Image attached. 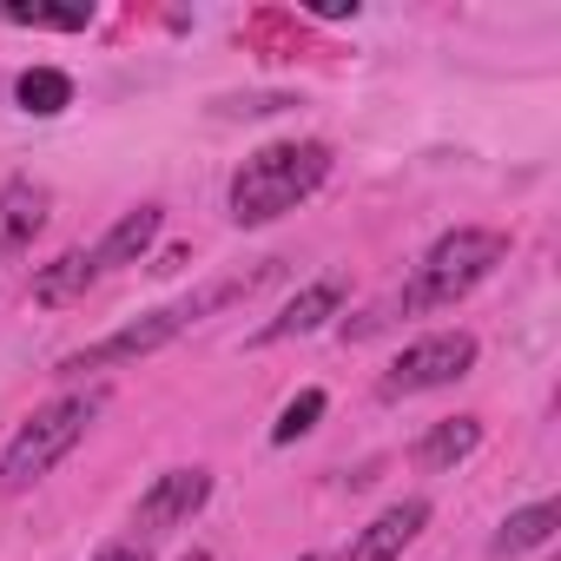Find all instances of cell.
Returning <instances> with one entry per match:
<instances>
[{
    "label": "cell",
    "mask_w": 561,
    "mask_h": 561,
    "mask_svg": "<svg viewBox=\"0 0 561 561\" xmlns=\"http://www.w3.org/2000/svg\"><path fill=\"white\" fill-rule=\"evenodd\" d=\"M423 522H430V502H423V495L390 502V508H383V515H377L357 541H351V554H344V561H397V554L423 535Z\"/></svg>",
    "instance_id": "obj_7"
},
{
    "label": "cell",
    "mask_w": 561,
    "mask_h": 561,
    "mask_svg": "<svg viewBox=\"0 0 561 561\" xmlns=\"http://www.w3.org/2000/svg\"><path fill=\"white\" fill-rule=\"evenodd\" d=\"M47 185H34V179H8L0 185V251H21V244H34L41 238V225H47Z\"/></svg>",
    "instance_id": "obj_10"
},
{
    "label": "cell",
    "mask_w": 561,
    "mask_h": 561,
    "mask_svg": "<svg viewBox=\"0 0 561 561\" xmlns=\"http://www.w3.org/2000/svg\"><path fill=\"white\" fill-rule=\"evenodd\" d=\"M185 324H192V318H185V305H172V311H146L139 324H126V331H113V337H100V344H87V351L60 357V377H87V370L139 364V357H152L159 344H172V337H179Z\"/></svg>",
    "instance_id": "obj_5"
},
{
    "label": "cell",
    "mask_w": 561,
    "mask_h": 561,
    "mask_svg": "<svg viewBox=\"0 0 561 561\" xmlns=\"http://www.w3.org/2000/svg\"><path fill=\"white\" fill-rule=\"evenodd\" d=\"M0 21H8V27H41V34H87V27H93V8H87V0H73V8L8 0V8H0Z\"/></svg>",
    "instance_id": "obj_15"
},
{
    "label": "cell",
    "mask_w": 561,
    "mask_h": 561,
    "mask_svg": "<svg viewBox=\"0 0 561 561\" xmlns=\"http://www.w3.org/2000/svg\"><path fill=\"white\" fill-rule=\"evenodd\" d=\"M305 561H324V554H305Z\"/></svg>",
    "instance_id": "obj_18"
},
{
    "label": "cell",
    "mask_w": 561,
    "mask_h": 561,
    "mask_svg": "<svg viewBox=\"0 0 561 561\" xmlns=\"http://www.w3.org/2000/svg\"><path fill=\"white\" fill-rule=\"evenodd\" d=\"M211 502V469L185 462V469H165L139 502H133V528L139 535H165V528H185L198 508Z\"/></svg>",
    "instance_id": "obj_6"
},
{
    "label": "cell",
    "mask_w": 561,
    "mask_h": 561,
    "mask_svg": "<svg viewBox=\"0 0 561 561\" xmlns=\"http://www.w3.org/2000/svg\"><path fill=\"white\" fill-rule=\"evenodd\" d=\"M508 257V238L489 225H456L430 244V257L416 264V277L403 285V311H449L456 298H469L482 277H495V264Z\"/></svg>",
    "instance_id": "obj_3"
},
{
    "label": "cell",
    "mask_w": 561,
    "mask_h": 561,
    "mask_svg": "<svg viewBox=\"0 0 561 561\" xmlns=\"http://www.w3.org/2000/svg\"><path fill=\"white\" fill-rule=\"evenodd\" d=\"M93 251H60L47 271H34V305H73V298H87V285H93Z\"/></svg>",
    "instance_id": "obj_12"
},
{
    "label": "cell",
    "mask_w": 561,
    "mask_h": 561,
    "mask_svg": "<svg viewBox=\"0 0 561 561\" xmlns=\"http://www.w3.org/2000/svg\"><path fill=\"white\" fill-rule=\"evenodd\" d=\"M318 416H324V390H298L291 403H285V416L271 423V443L285 449V443H298V436H311L318 430Z\"/></svg>",
    "instance_id": "obj_16"
},
{
    "label": "cell",
    "mask_w": 561,
    "mask_h": 561,
    "mask_svg": "<svg viewBox=\"0 0 561 561\" xmlns=\"http://www.w3.org/2000/svg\"><path fill=\"white\" fill-rule=\"evenodd\" d=\"M324 179H331V146L324 139H271L231 172V218L238 225H271V218L298 211Z\"/></svg>",
    "instance_id": "obj_1"
},
{
    "label": "cell",
    "mask_w": 561,
    "mask_h": 561,
    "mask_svg": "<svg viewBox=\"0 0 561 561\" xmlns=\"http://www.w3.org/2000/svg\"><path fill=\"white\" fill-rule=\"evenodd\" d=\"M337 305H344V277H318V285H305L285 311H277L264 331H257V344H285V337H311V331H324L331 318H337Z\"/></svg>",
    "instance_id": "obj_8"
},
{
    "label": "cell",
    "mask_w": 561,
    "mask_h": 561,
    "mask_svg": "<svg viewBox=\"0 0 561 561\" xmlns=\"http://www.w3.org/2000/svg\"><path fill=\"white\" fill-rule=\"evenodd\" d=\"M476 449H482V416H443V423H430V430L416 436V469L443 476V469L469 462Z\"/></svg>",
    "instance_id": "obj_11"
},
{
    "label": "cell",
    "mask_w": 561,
    "mask_h": 561,
    "mask_svg": "<svg viewBox=\"0 0 561 561\" xmlns=\"http://www.w3.org/2000/svg\"><path fill=\"white\" fill-rule=\"evenodd\" d=\"M159 225H165V211H159V205H133V211H119V218H113V231L93 244V271L106 277V271H126V264H139V257L152 251Z\"/></svg>",
    "instance_id": "obj_9"
},
{
    "label": "cell",
    "mask_w": 561,
    "mask_h": 561,
    "mask_svg": "<svg viewBox=\"0 0 561 561\" xmlns=\"http://www.w3.org/2000/svg\"><path fill=\"white\" fill-rule=\"evenodd\" d=\"M100 410H106V390H67V397L41 403V410L14 430V443L0 449V495H21V489H34L41 476H54V469L87 443V430H93Z\"/></svg>",
    "instance_id": "obj_2"
},
{
    "label": "cell",
    "mask_w": 561,
    "mask_h": 561,
    "mask_svg": "<svg viewBox=\"0 0 561 561\" xmlns=\"http://www.w3.org/2000/svg\"><path fill=\"white\" fill-rule=\"evenodd\" d=\"M554 528H561V508L554 502H528V508H515L502 528H495V554H528V548H548L554 541Z\"/></svg>",
    "instance_id": "obj_13"
},
{
    "label": "cell",
    "mask_w": 561,
    "mask_h": 561,
    "mask_svg": "<svg viewBox=\"0 0 561 561\" xmlns=\"http://www.w3.org/2000/svg\"><path fill=\"white\" fill-rule=\"evenodd\" d=\"M14 100H21V113L54 119V113L73 106V73H60V67H27V73L14 80Z\"/></svg>",
    "instance_id": "obj_14"
},
{
    "label": "cell",
    "mask_w": 561,
    "mask_h": 561,
    "mask_svg": "<svg viewBox=\"0 0 561 561\" xmlns=\"http://www.w3.org/2000/svg\"><path fill=\"white\" fill-rule=\"evenodd\" d=\"M476 370V337L469 331H430V337H416L390 370H383V397L397 403V397H423V390H443V383H456V377H469Z\"/></svg>",
    "instance_id": "obj_4"
},
{
    "label": "cell",
    "mask_w": 561,
    "mask_h": 561,
    "mask_svg": "<svg viewBox=\"0 0 561 561\" xmlns=\"http://www.w3.org/2000/svg\"><path fill=\"white\" fill-rule=\"evenodd\" d=\"M93 561H152V554H146V541H113V548H100Z\"/></svg>",
    "instance_id": "obj_17"
}]
</instances>
